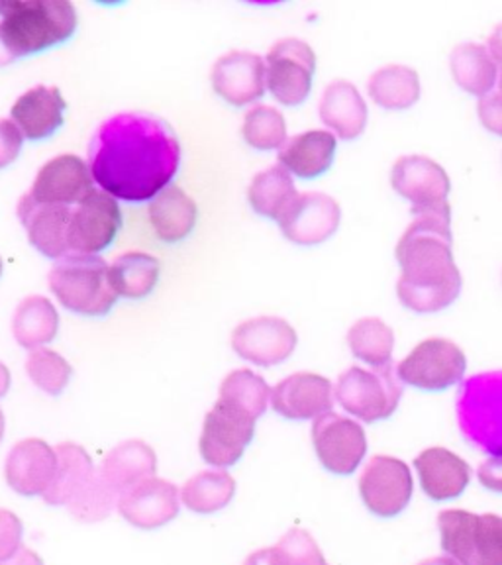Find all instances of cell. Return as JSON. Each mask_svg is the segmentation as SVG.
<instances>
[{"label":"cell","mask_w":502,"mask_h":565,"mask_svg":"<svg viewBox=\"0 0 502 565\" xmlns=\"http://www.w3.org/2000/svg\"><path fill=\"white\" fill-rule=\"evenodd\" d=\"M47 279L55 299L81 317H105L118 299L108 279V265L98 256L62 257Z\"/></svg>","instance_id":"5b68a950"},{"label":"cell","mask_w":502,"mask_h":565,"mask_svg":"<svg viewBox=\"0 0 502 565\" xmlns=\"http://www.w3.org/2000/svg\"><path fill=\"white\" fill-rule=\"evenodd\" d=\"M196 203L181 186L169 185L151 201L150 222L159 239L177 244L196 226Z\"/></svg>","instance_id":"f1b7e54d"},{"label":"cell","mask_w":502,"mask_h":565,"mask_svg":"<svg viewBox=\"0 0 502 565\" xmlns=\"http://www.w3.org/2000/svg\"><path fill=\"white\" fill-rule=\"evenodd\" d=\"M0 565H44V559L38 556L34 550H30V547L26 546H20L17 552L9 557V559L0 562Z\"/></svg>","instance_id":"f6af8a7d"},{"label":"cell","mask_w":502,"mask_h":565,"mask_svg":"<svg viewBox=\"0 0 502 565\" xmlns=\"http://www.w3.org/2000/svg\"><path fill=\"white\" fill-rule=\"evenodd\" d=\"M479 118L489 132L502 136V93H489L479 98Z\"/></svg>","instance_id":"7bdbcfd3"},{"label":"cell","mask_w":502,"mask_h":565,"mask_svg":"<svg viewBox=\"0 0 502 565\" xmlns=\"http://www.w3.org/2000/svg\"><path fill=\"white\" fill-rule=\"evenodd\" d=\"M71 214L73 209L70 206L35 203L30 194L22 196L18 204V218L26 228L30 244L40 254L52 259L70 256L67 232H70Z\"/></svg>","instance_id":"603a6c76"},{"label":"cell","mask_w":502,"mask_h":565,"mask_svg":"<svg viewBox=\"0 0 502 565\" xmlns=\"http://www.w3.org/2000/svg\"><path fill=\"white\" fill-rule=\"evenodd\" d=\"M370 97L387 110H405L420 98L418 73L406 65H385L371 75Z\"/></svg>","instance_id":"d6a6232c"},{"label":"cell","mask_w":502,"mask_h":565,"mask_svg":"<svg viewBox=\"0 0 502 565\" xmlns=\"http://www.w3.org/2000/svg\"><path fill=\"white\" fill-rule=\"evenodd\" d=\"M116 507L133 529L151 532L175 521L181 511V494L171 481L151 477L120 493Z\"/></svg>","instance_id":"2e32d148"},{"label":"cell","mask_w":502,"mask_h":565,"mask_svg":"<svg viewBox=\"0 0 502 565\" xmlns=\"http://www.w3.org/2000/svg\"><path fill=\"white\" fill-rule=\"evenodd\" d=\"M244 565H277L274 547H264V550H257V552H254L252 556H247Z\"/></svg>","instance_id":"bcb514c9"},{"label":"cell","mask_w":502,"mask_h":565,"mask_svg":"<svg viewBox=\"0 0 502 565\" xmlns=\"http://www.w3.org/2000/svg\"><path fill=\"white\" fill-rule=\"evenodd\" d=\"M77 24L70 0H0V67L65 44Z\"/></svg>","instance_id":"3957f363"},{"label":"cell","mask_w":502,"mask_h":565,"mask_svg":"<svg viewBox=\"0 0 502 565\" xmlns=\"http://www.w3.org/2000/svg\"><path fill=\"white\" fill-rule=\"evenodd\" d=\"M468 370L466 353L446 338H430L416 345L398 363V377L410 387L423 391H446L463 380Z\"/></svg>","instance_id":"30bf717a"},{"label":"cell","mask_w":502,"mask_h":565,"mask_svg":"<svg viewBox=\"0 0 502 565\" xmlns=\"http://www.w3.org/2000/svg\"><path fill=\"white\" fill-rule=\"evenodd\" d=\"M10 388V371L4 363L0 362V398L7 397Z\"/></svg>","instance_id":"c3c4849f"},{"label":"cell","mask_w":502,"mask_h":565,"mask_svg":"<svg viewBox=\"0 0 502 565\" xmlns=\"http://www.w3.org/2000/svg\"><path fill=\"white\" fill-rule=\"evenodd\" d=\"M122 228V212L115 196L93 191L71 214L67 246L75 256H97L115 242Z\"/></svg>","instance_id":"7c38bea8"},{"label":"cell","mask_w":502,"mask_h":565,"mask_svg":"<svg viewBox=\"0 0 502 565\" xmlns=\"http://www.w3.org/2000/svg\"><path fill=\"white\" fill-rule=\"evenodd\" d=\"M334 395L350 415L363 423H377L397 411L403 381L391 363L375 370L350 367L335 383Z\"/></svg>","instance_id":"52a82bcc"},{"label":"cell","mask_w":502,"mask_h":565,"mask_svg":"<svg viewBox=\"0 0 502 565\" xmlns=\"http://www.w3.org/2000/svg\"><path fill=\"white\" fill-rule=\"evenodd\" d=\"M4 438V415H2V411H0V441Z\"/></svg>","instance_id":"f907efd6"},{"label":"cell","mask_w":502,"mask_h":565,"mask_svg":"<svg viewBox=\"0 0 502 565\" xmlns=\"http://www.w3.org/2000/svg\"><path fill=\"white\" fill-rule=\"evenodd\" d=\"M450 70L459 87L469 95L485 97L499 79V67L485 45L461 44L451 52Z\"/></svg>","instance_id":"f546056e"},{"label":"cell","mask_w":502,"mask_h":565,"mask_svg":"<svg viewBox=\"0 0 502 565\" xmlns=\"http://www.w3.org/2000/svg\"><path fill=\"white\" fill-rule=\"evenodd\" d=\"M60 315L45 297H28L18 305L12 320V332L18 344L26 350H38L50 344L57 335Z\"/></svg>","instance_id":"1f68e13d"},{"label":"cell","mask_w":502,"mask_h":565,"mask_svg":"<svg viewBox=\"0 0 502 565\" xmlns=\"http://www.w3.org/2000/svg\"><path fill=\"white\" fill-rule=\"evenodd\" d=\"M179 166V138L158 116H113L98 126L88 148V168L95 183L126 203L153 201L168 189Z\"/></svg>","instance_id":"6da1fadb"},{"label":"cell","mask_w":502,"mask_h":565,"mask_svg":"<svg viewBox=\"0 0 502 565\" xmlns=\"http://www.w3.org/2000/svg\"><path fill=\"white\" fill-rule=\"evenodd\" d=\"M26 371L28 377L32 380L35 387L42 388L52 397L62 395L73 377L70 363L50 348L32 350V353L28 355Z\"/></svg>","instance_id":"f35d334b"},{"label":"cell","mask_w":502,"mask_h":565,"mask_svg":"<svg viewBox=\"0 0 502 565\" xmlns=\"http://www.w3.org/2000/svg\"><path fill=\"white\" fill-rule=\"evenodd\" d=\"M265 62L249 52H229L214 63L212 88L232 106H244L264 97Z\"/></svg>","instance_id":"7402d4cb"},{"label":"cell","mask_w":502,"mask_h":565,"mask_svg":"<svg viewBox=\"0 0 502 565\" xmlns=\"http://www.w3.org/2000/svg\"><path fill=\"white\" fill-rule=\"evenodd\" d=\"M0 275H2V259H0Z\"/></svg>","instance_id":"f5cc1de1"},{"label":"cell","mask_w":502,"mask_h":565,"mask_svg":"<svg viewBox=\"0 0 502 565\" xmlns=\"http://www.w3.org/2000/svg\"><path fill=\"white\" fill-rule=\"evenodd\" d=\"M391 185L408 203L413 211L448 203L451 181L446 169L426 156L398 158L391 169Z\"/></svg>","instance_id":"ffe728a7"},{"label":"cell","mask_w":502,"mask_h":565,"mask_svg":"<svg viewBox=\"0 0 502 565\" xmlns=\"http://www.w3.org/2000/svg\"><path fill=\"white\" fill-rule=\"evenodd\" d=\"M487 50L491 52L493 55V60L496 63H501L502 65V24L494 28L493 34L489 38V44H487Z\"/></svg>","instance_id":"7dc6e473"},{"label":"cell","mask_w":502,"mask_h":565,"mask_svg":"<svg viewBox=\"0 0 502 565\" xmlns=\"http://www.w3.org/2000/svg\"><path fill=\"white\" fill-rule=\"evenodd\" d=\"M57 454L52 446L40 438H28L12 446L4 479L14 493L22 497H44L57 477Z\"/></svg>","instance_id":"d6986e66"},{"label":"cell","mask_w":502,"mask_h":565,"mask_svg":"<svg viewBox=\"0 0 502 565\" xmlns=\"http://www.w3.org/2000/svg\"><path fill=\"white\" fill-rule=\"evenodd\" d=\"M418 565H459L453 557L450 556H441V557H430V559H424Z\"/></svg>","instance_id":"681fc988"},{"label":"cell","mask_w":502,"mask_h":565,"mask_svg":"<svg viewBox=\"0 0 502 565\" xmlns=\"http://www.w3.org/2000/svg\"><path fill=\"white\" fill-rule=\"evenodd\" d=\"M265 85L281 105L299 106L312 88L317 55L307 42L285 38L265 57Z\"/></svg>","instance_id":"9c48e42d"},{"label":"cell","mask_w":502,"mask_h":565,"mask_svg":"<svg viewBox=\"0 0 502 565\" xmlns=\"http://www.w3.org/2000/svg\"><path fill=\"white\" fill-rule=\"evenodd\" d=\"M415 491L413 473L403 459L375 456L363 469L360 494L375 516L393 519L405 511Z\"/></svg>","instance_id":"5bb4252c"},{"label":"cell","mask_w":502,"mask_h":565,"mask_svg":"<svg viewBox=\"0 0 502 565\" xmlns=\"http://www.w3.org/2000/svg\"><path fill=\"white\" fill-rule=\"evenodd\" d=\"M312 444L322 468L334 476H352L367 451L362 424L335 413L318 416L312 424Z\"/></svg>","instance_id":"4fadbf2b"},{"label":"cell","mask_w":502,"mask_h":565,"mask_svg":"<svg viewBox=\"0 0 502 565\" xmlns=\"http://www.w3.org/2000/svg\"><path fill=\"white\" fill-rule=\"evenodd\" d=\"M274 550L277 565H328L317 540L307 530H289Z\"/></svg>","instance_id":"ab89813d"},{"label":"cell","mask_w":502,"mask_h":565,"mask_svg":"<svg viewBox=\"0 0 502 565\" xmlns=\"http://www.w3.org/2000/svg\"><path fill=\"white\" fill-rule=\"evenodd\" d=\"M256 416L218 397L203 424L199 450L212 468L236 466L256 436Z\"/></svg>","instance_id":"ba28073f"},{"label":"cell","mask_w":502,"mask_h":565,"mask_svg":"<svg viewBox=\"0 0 502 565\" xmlns=\"http://www.w3.org/2000/svg\"><path fill=\"white\" fill-rule=\"evenodd\" d=\"M221 398L246 408L249 415L264 416L267 403L271 398V388L264 377L249 370H236L222 381Z\"/></svg>","instance_id":"74e56055"},{"label":"cell","mask_w":502,"mask_h":565,"mask_svg":"<svg viewBox=\"0 0 502 565\" xmlns=\"http://www.w3.org/2000/svg\"><path fill=\"white\" fill-rule=\"evenodd\" d=\"M158 471L156 451L146 441L128 440L118 444L116 448L106 454L100 466V473L106 483L120 494L138 486L146 479H151Z\"/></svg>","instance_id":"83f0119b"},{"label":"cell","mask_w":502,"mask_h":565,"mask_svg":"<svg viewBox=\"0 0 502 565\" xmlns=\"http://www.w3.org/2000/svg\"><path fill=\"white\" fill-rule=\"evenodd\" d=\"M461 393L463 430L493 456H502V373L477 375Z\"/></svg>","instance_id":"8fae6325"},{"label":"cell","mask_w":502,"mask_h":565,"mask_svg":"<svg viewBox=\"0 0 502 565\" xmlns=\"http://www.w3.org/2000/svg\"><path fill=\"white\" fill-rule=\"evenodd\" d=\"M67 103L57 87L30 88L18 98L10 116L24 138L42 141L57 132L63 126Z\"/></svg>","instance_id":"cb8c5ba5"},{"label":"cell","mask_w":502,"mask_h":565,"mask_svg":"<svg viewBox=\"0 0 502 565\" xmlns=\"http://www.w3.org/2000/svg\"><path fill=\"white\" fill-rule=\"evenodd\" d=\"M159 267L158 257L143 252H128L108 265V279L118 297L143 299L158 285Z\"/></svg>","instance_id":"4dcf8cb0"},{"label":"cell","mask_w":502,"mask_h":565,"mask_svg":"<svg viewBox=\"0 0 502 565\" xmlns=\"http://www.w3.org/2000/svg\"><path fill=\"white\" fill-rule=\"evenodd\" d=\"M348 344L357 360L383 367L393 358L395 332L380 318H362L350 328Z\"/></svg>","instance_id":"d590c367"},{"label":"cell","mask_w":502,"mask_h":565,"mask_svg":"<svg viewBox=\"0 0 502 565\" xmlns=\"http://www.w3.org/2000/svg\"><path fill=\"white\" fill-rule=\"evenodd\" d=\"M334 387L318 373H295L271 388V406L287 420H310L332 413Z\"/></svg>","instance_id":"44dd1931"},{"label":"cell","mask_w":502,"mask_h":565,"mask_svg":"<svg viewBox=\"0 0 502 565\" xmlns=\"http://www.w3.org/2000/svg\"><path fill=\"white\" fill-rule=\"evenodd\" d=\"M441 547L459 565H502V516L444 511L438 516Z\"/></svg>","instance_id":"8992f818"},{"label":"cell","mask_w":502,"mask_h":565,"mask_svg":"<svg viewBox=\"0 0 502 565\" xmlns=\"http://www.w3.org/2000/svg\"><path fill=\"white\" fill-rule=\"evenodd\" d=\"M295 328L277 317L249 318L232 332V348L242 360L261 367L287 362L297 348Z\"/></svg>","instance_id":"9a60e30c"},{"label":"cell","mask_w":502,"mask_h":565,"mask_svg":"<svg viewBox=\"0 0 502 565\" xmlns=\"http://www.w3.org/2000/svg\"><path fill=\"white\" fill-rule=\"evenodd\" d=\"M342 221V209L324 193L297 194L279 218L282 236L299 246H317L334 236Z\"/></svg>","instance_id":"e0dca14e"},{"label":"cell","mask_w":502,"mask_h":565,"mask_svg":"<svg viewBox=\"0 0 502 565\" xmlns=\"http://www.w3.org/2000/svg\"><path fill=\"white\" fill-rule=\"evenodd\" d=\"M481 486L487 487L489 491L502 493V456H493L481 463L477 471Z\"/></svg>","instance_id":"ee69618b"},{"label":"cell","mask_w":502,"mask_h":565,"mask_svg":"<svg viewBox=\"0 0 502 565\" xmlns=\"http://www.w3.org/2000/svg\"><path fill=\"white\" fill-rule=\"evenodd\" d=\"M320 118L342 140H355L367 126V105L355 85L338 79L322 95Z\"/></svg>","instance_id":"4316f807"},{"label":"cell","mask_w":502,"mask_h":565,"mask_svg":"<svg viewBox=\"0 0 502 565\" xmlns=\"http://www.w3.org/2000/svg\"><path fill=\"white\" fill-rule=\"evenodd\" d=\"M24 524L17 514L7 509H0V562L9 559L18 547L22 546Z\"/></svg>","instance_id":"60d3db41"},{"label":"cell","mask_w":502,"mask_h":565,"mask_svg":"<svg viewBox=\"0 0 502 565\" xmlns=\"http://www.w3.org/2000/svg\"><path fill=\"white\" fill-rule=\"evenodd\" d=\"M57 454V477L44 494V501L52 507H65L81 522L105 521L118 504V497L108 486L100 469H95L93 459L85 448L77 444H60Z\"/></svg>","instance_id":"277c9868"},{"label":"cell","mask_w":502,"mask_h":565,"mask_svg":"<svg viewBox=\"0 0 502 565\" xmlns=\"http://www.w3.org/2000/svg\"><path fill=\"white\" fill-rule=\"evenodd\" d=\"M338 141L328 130H309L292 136L279 150V166L300 179H317L334 163Z\"/></svg>","instance_id":"484cf974"},{"label":"cell","mask_w":502,"mask_h":565,"mask_svg":"<svg viewBox=\"0 0 502 565\" xmlns=\"http://www.w3.org/2000/svg\"><path fill=\"white\" fill-rule=\"evenodd\" d=\"M95 179L90 168L77 156H57L50 159L44 168L38 171L30 196L35 203L57 204L75 209L77 204L93 193Z\"/></svg>","instance_id":"ac0fdd59"},{"label":"cell","mask_w":502,"mask_h":565,"mask_svg":"<svg viewBox=\"0 0 502 565\" xmlns=\"http://www.w3.org/2000/svg\"><path fill=\"white\" fill-rule=\"evenodd\" d=\"M236 494V481L228 471H201L181 489V501L196 514H214L226 509Z\"/></svg>","instance_id":"e575fe53"},{"label":"cell","mask_w":502,"mask_h":565,"mask_svg":"<svg viewBox=\"0 0 502 565\" xmlns=\"http://www.w3.org/2000/svg\"><path fill=\"white\" fill-rule=\"evenodd\" d=\"M415 468L424 493L432 501H451L468 489L471 468L466 459L446 448H428L416 456Z\"/></svg>","instance_id":"d4e9b609"},{"label":"cell","mask_w":502,"mask_h":565,"mask_svg":"<svg viewBox=\"0 0 502 565\" xmlns=\"http://www.w3.org/2000/svg\"><path fill=\"white\" fill-rule=\"evenodd\" d=\"M415 221L398 242V299L418 315L448 309L461 291V274L451 252V209L441 203L413 211Z\"/></svg>","instance_id":"7a4b0ae2"},{"label":"cell","mask_w":502,"mask_h":565,"mask_svg":"<svg viewBox=\"0 0 502 565\" xmlns=\"http://www.w3.org/2000/svg\"><path fill=\"white\" fill-rule=\"evenodd\" d=\"M297 189L291 173L281 166L265 169L254 177L252 185L247 189V199L252 209L265 218L279 221L282 212L297 199Z\"/></svg>","instance_id":"836d02e7"},{"label":"cell","mask_w":502,"mask_h":565,"mask_svg":"<svg viewBox=\"0 0 502 565\" xmlns=\"http://www.w3.org/2000/svg\"><path fill=\"white\" fill-rule=\"evenodd\" d=\"M499 85H501V93H502V70H501V75H499Z\"/></svg>","instance_id":"816d5d0a"},{"label":"cell","mask_w":502,"mask_h":565,"mask_svg":"<svg viewBox=\"0 0 502 565\" xmlns=\"http://www.w3.org/2000/svg\"><path fill=\"white\" fill-rule=\"evenodd\" d=\"M24 136L18 130L17 124L0 118V169H7L17 161L22 150Z\"/></svg>","instance_id":"b9f144b4"},{"label":"cell","mask_w":502,"mask_h":565,"mask_svg":"<svg viewBox=\"0 0 502 565\" xmlns=\"http://www.w3.org/2000/svg\"><path fill=\"white\" fill-rule=\"evenodd\" d=\"M242 136L247 146L259 151L281 150L287 141V124L274 106L259 105L247 110L242 126Z\"/></svg>","instance_id":"8d00e7d4"}]
</instances>
